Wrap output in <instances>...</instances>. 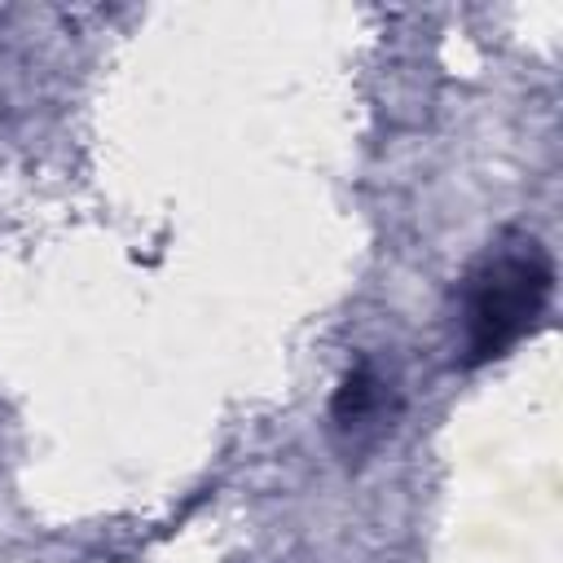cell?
<instances>
[{
    "mask_svg": "<svg viewBox=\"0 0 563 563\" xmlns=\"http://www.w3.org/2000/svg\"><path fill=\"white\" fill-rule=\"evenodd\" d=\"M387 405H391V383L369 361H361V365H352L343 374L330 413H334V427L343 435H365V431H378L383 427Z\"/></svg>",
    "mask_w": 563,
    "mask_h": 563,
    "instance_id": "7a4b0ae2",
    "label": "cell"
},
{
    "mask_svg": "<svg viewBox=\"0 0 563 563\" xmlns=\"http://www.w3.org/2000/svg\"><path fill=\"white\" fill-rule=\"evenodd\" d=\"M554 260L537 233H501L471 264L457 290L462 317V365L501 361L515 343H523L550 303Z\"/></svg>",
    "mask_w": 563,
    "mask_h": 563,
    "instance_id": "6da1fadb",
    "label": "cell"
}]
</instances>
